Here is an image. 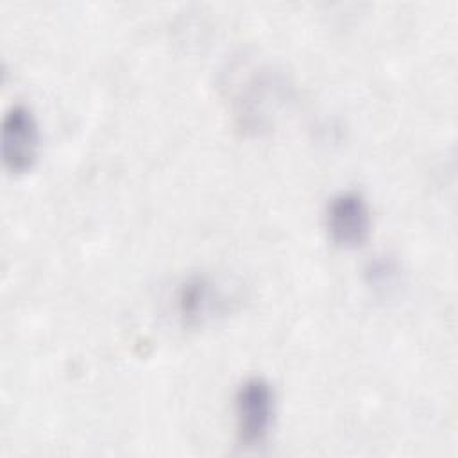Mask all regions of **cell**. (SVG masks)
<instances>
[{
    "label": "cell",
    "instance_id": "6da1fadb",
    "mask_svg": "<svg viewBox=\"0 0 458 458\" xmlns=\"http://www.w3.org/2000/svg\"><path fill=\"white\" fill-rule=\"evenodd\" d=\"M276 413L274 388L263 377L245 379L234 395L236 435L242 445L256 447L270 433Z\"/></svg>",
    "mask_w": 458,
    "mask_h": 458
},
{
    "label": "cell",
    "instance_id": "7a4b0ae2",
    "mask_svg": "<svg viewBox=\"0 0 458 458\" xmlns=\"http://www.w3.org/2000/svg\"><path fill=\"white\" fill-rule=\"evenodd\" d=\"M370 224V208L360 191L345 190L329 200L326 227L336 245L347 249L360 247L369 238Z\"/></svg>",
    "mask_w": 458,
    "mask_h": 458
},
{
    "label": "cell",
    "instance_id": "3957f363",
    "mask_svg": "<svg viewBox=\"0 0 458 458\" xmlns=\"http://www.w3.org/2000/svg\"><path fill=\"white\" fill-rule=\"evenodd\" d=\"M39 134L32 113L25 106H13L2 120V159L9 172L23 174L38 157Z\"/></svg>",
    "mask_w": 458,
    "mask_h": 458
},
{
    "label": "cell",
    "instance_id": "277c9868",
    "mask_svg": "<svg viewBox=\"0 0 458 458\" xmlns=\"http://www.w3.org/2000/svg\"><path fill=\"white\" fill-rule=\"evenodd\" d=\"M218 302V295L206 277L190 279L181 286L177 295L179 315L188 324H199L211 317Z\"/></svg>",
    "mask_w": 458,
    "mask_h": 458
}]
</instances>
